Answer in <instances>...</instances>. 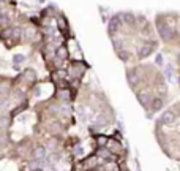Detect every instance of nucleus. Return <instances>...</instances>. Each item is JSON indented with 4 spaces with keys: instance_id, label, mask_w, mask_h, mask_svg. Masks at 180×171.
Wrapping results in <instances>:
<instances>
[{
    "instance_id": "obj_1",
    "label": "nucleus",
    "mask_w": 180,
    "mask_h": 171,
    "mask_svg": "<svg viewBox=\"0 0 180 171\" xmlns=\"http://www.w3.org/2000/svg\"><path fill=\"white\" fill-rule=\"evenodd\" d=\"M166 78H167V81L174 79V65H172V64L166 65Z\"/></svg>"
},
{
    "instance_id": "obj_2",
    "label": "nucleus",
    "mask_w": 180,
    "mask_h": 171,
    "mask_svg": "<svg viewBox=\"0 0 180 171\" xmlns=\"http://www.w3.org/2000/svg\"><path fill=\"white\" fill-rule=\"evenodd\" d=\"M24 60H25V57L22 56V54H16V56L13 57V64H14V67H16V68H19V65H21Z\"/></svg>"
},
{
    "instance_id": "obj_3",
    "label": "nucleus",
    "mask_w": 180,
    "mask_h": 171,
    "mask_svg": "<svg viewBox=\"0 0 180 171\" xmlns=\"http://www.w3.org/2000/svg\"><path fill=\"white\" fill-rule=\"evenodd\" d=\"M77 114H79V119L82 122H87V111H85L84 106H79V111H77Z\"/></svg>"
},
{
    "instance_id": "obj_4",
    "label": "nucleus",
    "mask_w": 180,
    "mask_h": 171,
    "mask_svg": "<svg viewBox=\"0 0 180 171\" xmlns=\"http://www.w3.org/2000/svg\"><path fill=\"white\" fill-rule=\"evenodd\" d=\"M163 120H164V122H166V124H171L172 120H174V114H171V112H167V114H164V116H163Z\"/></svg>"
},
{
    "instance_id": "obj_5",
    "label": "nucleus",
    "mask_w": 180,
    "mask_h": 171,
    "mask_svg": "<svg viewBox=\"0 0 180 171\" xmlns=\"http://www.w3.org/2000/svg\"><path fill=\"white\" fill-rule=\"evenodd\" d=\"M44 155H46L44 147H40V149H37V157H38V158H43Z\"/></svg>"
},
{
    "instance_id": "obj_6",
    "label": "nucleus",
    "mask_w": 180,
    "mask_h": 171,
    "mask_svg": "<svg viewBox=\"0 0 180 171\" xmlns=\"http://www.w3.org/2000/svg\"><path fill=\"white\" fill-rule=\"evenodd\" d=\"M74 152H76V155H82V154H84V149L79 146V147H76V151H74Z\"/></svg>"
},
{
    "instance_id": "obj_7",
    "label": "nucleus",
    "mask_w": 180,
    "mask_h": 171,
    "mask_svg": "<svg viewBox=\"0 0 180 171\" xmlns=\"http://www.w3.org/2000/svg\"><path fill=\"white\" fill-rule=\"evenodd\" d=\"M156 64H158V65H161V64H163V57H161V56L156 57Z\"/></svg>"
},
{
    "instance_id": "obj_8",
    "label": "nucleus",
    "mask_w": 180,
    "mask_h": 171,
    "mask_svg": "<svg viewBox=\"0 0 180 171\" xmlns=\"http://www.w3.org/2000/svg\"><path fill=\"white\" fill-rule=\"evenodd\" d=\"M179 59H180V52H179Z\"/></svg>"
}]
</instances>
